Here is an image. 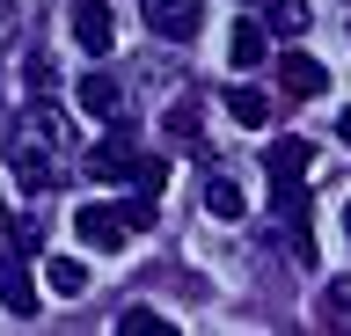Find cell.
<instances>
[{
  "label": "cell",
  "mask_w": 351,
  "mask_h": 336,
  "mask_svg": "<svg viewBox=\"0 0 351 336\" xmlns=\"http://www.w3.org/2000/svg\"><path fill=\"white\" fill-rule=\"evenodd\" d=\"M147 23H154V37L191 44L197 29H205V0H147Z\"/></svg>",
  "instance_id": "obj_1"
},
{
  "label": "cell",
  "mask_w": 351,
  "mask_h": 336,
  "mask_svg": "<svg viewBox=\"0 0 351 336\" xmlns=\"http://www.w3.org/2000/svg\"><path fill=\"white\" fill-rule=\"evenodd\" d=\"M73 234H81L88 248H110V256H117V248H125V212H117V205H81V212H73Z\"/></svg>",
  "instance_id": "obj_2"
},
{
  "label": "cell",
  "mask_w": 351,
  "mask_h": 336,
  "mask_svg": "<svg viewBox=\"0 0 351 336\" xmlns=\"http://www.w3.org/2000/svg\"><path fill=\"white\" fill-rule=\"evenodd\" d=\"M132 161H139L132 132H103L95 154H88V176H95V183H132Z\"/></svg>",
  "instance_id": "obj_3"
},
{
  "label": "cell",
  "mask_w": 351,
  "mask_h": 336,
  "mask_svg": "<svg viewBox=\"0 0 351 336\" xmlns=\"http://www.w3.org/2000/svg\"><path fill=\"white\" fill-rule=\"evenodd\" d=\"M73 37H81V51H95V59L117 44V15H110V0H81V8H73Z\"/></svg>",
  "instance_id": "obj_4"
},
{
  "label": "cell",
  "mask_w": 351,
  "mask_h": 336,
  "mask_svg": "<svg viewBox=\"0 0 351 336\" xmlns=\"http://www.w3.org/2000/svg\"><path fill=\"white\" fill-rule=\"evenodd\" d=\"M22 132H29V146H51V154H59V139H66V110L51 103V88L29 95V110H22Z\"/></svg>",
  "instance_id": "obj_5"
},
{
  "label": "cell",
  "mask_w": 351,
  "mask_h": 336,
  "mask_svg": "<svg viewBox=\"0 0 351 336\" xmlns=\"http://www.w3.org/2000/svg\"><path fill=\"white\" fill-rule=\"evenodd\" d=\"M263 168H271V183H278V212L285 205H293V212H300V168H307V146H271V161H263Z\"/></svg>",
  "instance_id": "obj_6"
},
{
  "label": "cell",
  "mask_w": 351,
  "mask_h": 336,
  "mask_svg": "<svg viewBox=\"0 0 351 336\" xmlns=\"http://www.w3.org/2000/svg\"><path fill=\"white\" fill-rule=\"evenodd\" d=\"M0 307L8 314H37V285H29L22 256H0Z\"/></svg>",
  "instance_id": "obj_7"
},
{
  "label": "cell",
  "mask_w": 351,
  "mask_h": 336,
  "mask_svg": "<svg viewBox=\"0 0 351 336\" xmlns=\"http://www.w3.org/2000/svg\"><path fill=\"white\" fill-rule=\"evenodd\" d=\"M81 110H88V117H103V125H117V110H125V88H117L110 73H88V81H81Z\"/></svg>",
  "instance_id": "obj_8"
},
{
  "label": "cell",
  "mask_w": 351,
  "mask_h": 336,
  "mask_svg": "<svg viewBox=\"0 0 351 336\" xmlns=\"http://www.w3.org/2000/svg\"><path fill=\"white\" fill-rule=\"evenodd\" d=\"M51 176H59V154H51V146H22L15 154V183L22 190H44Z\"/></svg>",
  "instance_id": "obj_9"
},
{
  "label": "cell",
  "mask_w": 351,
  "mask_h": 336,
  "mask_svg": "<svg viewBox=\"0 0 351 336\" xmlns=\"http://www.w3.org/2000/svg\"><path fill=\"white\" fill-rule=\"evenodd\" d=\"M205 212H213V220H241V212H249L241 183L234 176H205Z\"/></svg>",
  "instance_id": "obj_10"
},
{
  "label": "cell",
  "mask_w": 351,
  "mask_h": 336,
  "mask_svg": "<svg viewBox=\"0 0 351 336\" xmlns=\"http://www.w3.org/2000/svg\"><path fill=\"white\" fill-rule=\"evenodd\" d=\"M263 51H271V29H263V23H234V37H227V59H234V66H256Z\"/></svg>",
  "instance_id": "obj_11"
},
{
  "label": "cell",
  "mask_w": 351,
  "mask_h": 336,
  "mask_svg": "<svg viewBox=\"0 0 351 336\" xmlns=\"http://www.w3.org/2000/svg\"><path fill=\"white\" fill-rule=\"evenodd\" d=\"M227 117L256 132V125H271V95H263V88H227Z\"/></svg>",
  "instance_id": "obj_12"
},
{
  "label": "cell",
  "mask_w": 351,
  "mask_h": 336,
  "mask_svg": "<svg viewBox=\"0 0 351 336\" xmlns=\"http://www.w3.org/2000/svg\"><path fill=\"white\" fill-rule=\"evenodd\" d=\"M263 29H271V37H300L307 29V0H263Z\"/></svg>",
  "instance_id": "obj_13"
},
{
  "label": "cell",
  "mask_w": 351,
  "mask_h": 336,
  "mask_svg": "<svg viewBox=\"0 0 351 336\" xmlns=\"http://www.w3.org/2000/svg\"><path fill=\"white\" fill-rule=\"evenodd\" d=\"M322 81H329L322 59H307V51H293V59H285V88L300 95V103H307V95H322Z\"/></svg>",
  "instance_id": "obj_14"
},
{
  "label": "cell",
  "mask_w": 351,
  "mask_h": 336,
  "mask_svg": "<svg viewBox=\"0 0 351 336\" xmlns=\"http://www.w3.org/2000/svg\"><path fill=\"white\" fill-rule=\"evenodd\" d=\"M44 270H51V292H66V300H81V292H88V270L73 263V256H51Z\"/></svg>",
  "instance_id": "obj_15"
},
{
  "label": "cell",
  "mask_w": 351,
  "mask_h": 336,
  "mask_svg": "<svg viewBox=\"0 0 351 336\" xmlns=\"http://www.w3.org/2000/svg\"><path fill=\"white\" fill-rule=\"evenodd\" d=\"M125 336H169V314H154V307H132L125 322H117Z\"/></svg>",
  "instance_id": "obj_16"
},
{
  "label": "cell",
  "mask_w": 351,
  "mask_h": 336,
  "mask_svg": "<svg viewBox=\"0 0 351 336\" xmlns=\"http://www.w3.org/2000/svg\"><path fill=\"white\" fill-rule=\"evenodd\" d=\"M132 183H139V190H161V183H169V161H147V154H139V161H132Z\"/></svg>",
  "instance_id": "obj_17"
},
{
  "label": "cell",
  "mask_w": 351,
  "mask_h": 336,
  "mask_svg": "<svg viewBox=\"0 0 351 336\" xmlns=\"http://www.w3.org/2000/svg\"><path fill=\"white\" fill-rule=\"evenodd\" d=\"M117 212H125V227H154V190H139V198H125Z\"/></svg>",
  "instance_id": "obj_18"
},
{
  "label": "cell",
  "mask_w": 351,
  "mask_h": 336,
  "mask_svg": "<svg viewBox=\"0 0 351 336\" xmlns=\"http://www.w3.org/2000/svg\"><path fill=\"white\" fill-rule=\"evenodd\" d=\"M169 132L176 139H197V110H191V103H176V110H169Z\"/></svg>",
  "instance_id": "obj_19"
},
{
  "label": "cell",
  "mask_w": 351,
  "mask_h": 336,
  "mask_svg": "<svg viewBox=\"0 0 351 336\" xmlns=\"http://www.w3.org/2000/svg\"><path fill=\"white\" fill-rule=\"evenodd\" d=\"M51 81H59V73H51V59H29V95H44Z\"/></svg>",
  "instance_id": "obj_20"
},
{
  "label": "cell",
  "mask_w": 351,
  "mask_h": 336,
  "mask_svg": "<svg viewBox=\"0 0 351 336\" xmlns=\"http://www.w3.org/2000/svg\"><path fill=\"white\" fill-rule=\"evenodd\" d=\"M8 132H15V117H8V110H0V154H8Z\"/></svg>",
  "instance_id": "obj_21"
},
{
  "label": "cell",
  "mask_w": 351,
  "mask_h": 336,
  "mask_svg": "<svg viewBox=\"0 0 351 336\" xmlns=\"http://www.w3.org/2000/svg\"><path fill=\"white\" fill-rule=\"evenodd\" d=\"M8 242H15V220H8V212H0V248H8Z\"/></svg>",
  "instance_id": "obj_22"
},
{
  "label": "cell",
  "mask_w": 351,
  "mask_h": 336,
  "mask_svg": "<svg viewBox=\"0 0 351 336\" xmlns=\"http://www.w3.org/2000/svg\"><path fill=\"white\" fill-rule=\"evenodd\" d=\"M337 139H344V146H351V110H344V117H337Z\"/></svg>",
  "instance_id": "obj_23"
},
{
  "label": "cell",
  "mask_w": 351,
  "mask_h": 336,
  "mask_svg": "<svg viewBox=\"0 0 351 336\" xmlns=\"http://www.w3.org/2000/svg\"><path fill=\"white\" fill-rule=\"evenodd\" d=\"M344 242H351V198H344Z\"/></svg>",
  "instance_id": "obj_24"
}]
</instances>
